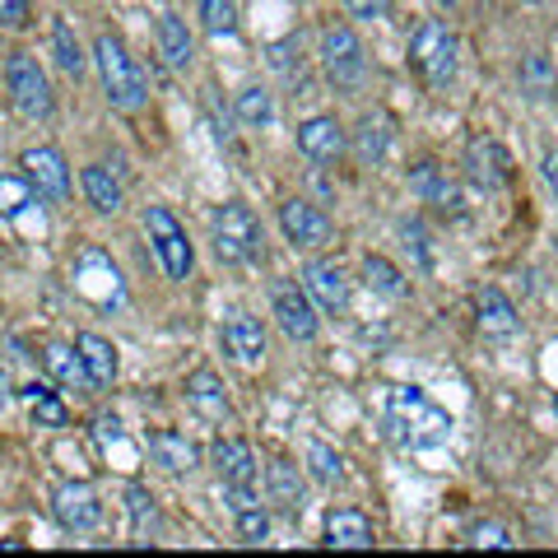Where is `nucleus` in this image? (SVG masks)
<instances>
[{"mask_svg":"<svg viewBox=\"0 0 558 558\" xmlns=\"http://www.w3.org/2000/svg\"><path fill=\"white\" fill-rule=\"evenodd\" d=\"M387 428L400 447L424 451V447H442L451 438V414L438 410L424 391L414 387H396L387 396Z\"/></svg>","mask_w":558,"mask_h":558,"instance_id":"1","label":"nucleus"},{"mask_svg":"<svg viewBox=\"0 0 558 558\" xmlns=\"http://www.w3.org/2000/svg\"><path fill=\"white\" fill-rule=\"evenodd\" d=\"M94 65H98V75H102V89H108L112 108L140 112L149 102V80H145V70H140V61L131 57L121 38L102 33V38L94 43Z\"/></svg>","mask_w":558,"mask_h":558,"instance_id":"2","label":"nucleus"},{"mask_svg":"<svg viewBox=\"0 0 558 558\" xmlns=\"http://www.w3.org/2000/svg\"><path fill=\"white\" fill-rule=\"evenodd\" d=\"M410 61L414 70L424 75L428 89H447L457 80V65H461V43L442 20H424L410 38Z\"/></svg>","mask_w":558,"mask_h":558,"instance_id":"3","label":"nucleus"},{"mask_svg":"<svg viewBox=\"0 0 558 558\" xmlns=\"http://www.w3.org/2000/svg\"><path fill=\"white\" fill-rule=\"evenodd\" d=\"M209 238H215V252L219 260H229V266H247V260L260 256V223L247 205H219L215 215H209Z\"/></svg>","mask_w":558,"mask_h":558,"instance_id":"4","label":"nucleus"},{"mask_svg":"<svg viewBox=\"0 0 558 558\" xmlns=\"http://www.w3.org/2000/svg\"><path fill=\"white\" fill-rule=\"evenodd\" d=\"M322 65H326V80L336 84V89H349V94L368 80V57H363V43L349 24L322 28Z\"/></svg>","mask_w":558,"mask_h":558,"instance_id":"5","label":"nucleus"},{"mask_svg":"<svg viewBox=\"0 0 558 558\" xmlns=\"http://www.w3.org/2000/svg\"><path fill=\"white\" fill-rule=\"evenodd\" d=\"M5 89L14 98V108H20L28 121H47L51 108H57V98H51V84H47V70L28 57V51H14L5 61Z\"/></svg>","mask_w":558,"mask_h":558,"instance_id":"6","label":"nucleus"},{"mask_svg":"<svg viewBox=\"0 0 558 558\" xmlns=\"http://www.w3.org/2000/svg\"><path fill=\"white\" fill-rule=\"evenodd\" d=\"M75 293H80L84 303L102 307V312H112V307L126 303V284H121V270H117L98 247H84V252L75 256Z\"/></svg>","mask_w":558,"mask_h":558,"instance_id":"7","label":"nucleus"},{"mask_svg":"<svg viewBox=\"0 0 558 558\" xmlns=\"http://www.w3.org/2000/svg\"><path fill=\"white\" fill-rule=\"evenodd\" d=\"M145 229H149V242H154V252H159V266L168 279H186L191 275V238L186 229L178 223V215L163 205H149V215H145Z\"/></svg>","mask_w":558,"mask_h":558,"instance_id":"8","label":"nucleus"},{"mask_svg":"<svg viewBox=\"0 0 558 558\" xmlns=\"http://www.w3.org/2000/svg\"><path fill=\"white\" fill-rule=\"evenodd\" d=\"M51 517L61 521V531H75V535H89L102 526V498L94 484L84 480H65L51 488Z\"/></svg>","mask_w":558,"mask_h":558,"instance_id":"9","label":"nucleus"},{"mask_svg":"<svg viewBox=\"0 0 558 558\" xmlns=\"http://www.w3.org/2000/svg\"><path fill=\"white\" fill-rule=\"evenodd\" d=\"M24 178L33 182V191H38V201L47 205H65L70 201V168L61 159V149H51V145H38V149H24Z\"/></svg>","mask_w":558,"mask_h":558,"instance_id":"10","label":"nucleus"},{"mask_svg":"<svg viewBox=\"0 0 558 558\" xmlns=\"http://www.w3.org/2000/svg\"><path fill=\"white\" fill-rule=\"evenodd\" d=\"M279 229H284V238L293 242V247H303V252H322L326 242L336 238L330 219L312 201H284L279 205Z\"/></svg>","mask_w":558,"mask_h":558,"instance_id":"11","label":"nucleus"},{"mask_svg":"<svg viewBox=\"0 0 558 558\" xmlns=\"http://www.w3.org/2000/svg\"><path fill=\"white\" fill-rule=\"evenodd\" d=\"M275 317H279V326H284V336L289 340H317V303L307 299V289H299V284H279L275 289Z\"/></svg>","mask_w":558,"mask_h":558,"instance_id":"12","label":"nucleus"},{"mask_svg":"<svg viewBox=\"0 0 558 558\" xmlns=\"http://www.w3.org/2000/svg\"><path fill=\"white\" fill-rule=\"evenodd\" d=\"M303 289L322 312H330V317L349 307V275L336 266V260H307L303 266Z\"/></svg>","mask_w":558,"mask_h":558,"instance_id":"13","label":"nucleus"},{"mask_svg":"<svg viewBox=\"0 0 558 558\" xmlns=\"http://www.w3.org/2000/svg\"><path fill=\"white\" fill-rule=\"evenodd\" d=\"M223 349H229L233 363H242V368H256V363L266 359V326L247 317V312H233V317L223 322Z\"/></svg>","mask_w":558,"mask_h":558,"instance_id":"14","label":"nucleus"},{"mask_svg":"<svg viewBox=\"0 0 558 558\" xmlns=\"http://www.w3.org/2000/svg\"><path fill=\"white\" fill-rule=\"evenodd\" d=\"M465 168H470V178L484 182V186H508L512 182V159L502 154L498 140H470V149H465Z\"/></svg>","mask_w":558,"mask_h":558,"instance_id":"15","label":"nucleus"},{"mask_svg":"<svg viewBox=\"0 0 558 558\" xmlns=\"http://www.w3.org/2000/svg\"><path fill=\"white\" fill-rule=\"evenodd\" d=\"M215 470H219L223 484H238V488H256V475H260L256 451L242 438H219L215 442Z\"/></svg>","mask_w":558,"mask_h":558,"instance_id":"16","label":"nucleus"},{"mask_svg":"<svg viewBox=\"0 0 558 558\" xmlns=\"http://www.w3.org/2000/svg\"><path fill=\"white\" fill-rule=\"evenodd\" d=\"M299 149L312 163H336L344 154V131L336 117H307L299 126Z\"/></svg>","mask_w":558,"mask_h":558,"instance_id":"17","label":"nucleus"},{"mask_svg":"<svg viewBox=\"0 0 558 558\" xmlns=\"http://www.w3.org/2000/svg\"><path fill=\"white\" fill-rule=\"evenodd\" d=\"M149 457H154V465H163L168 475H191L196 461H201V451H196V442H191L186 433L159 428V433H149Z\"/></svg>","mask_w":558,"mask_h":558,"instance_id":"18","label":"nucleus"},{"mask_svg":"<svg viewBox=\"0 0 558 558\" xmlns=\"http://www.w3.org/2000/svg\"><path fill=\"white\" fill-rule=\"evenodd\" d=\"M410 186H414L418 201H428L438 209H451V215H465V196L457 191V182H447V172L438 163H418L410 172Z\"/></svg>","mask_w":558,"mask_h":558,"instance_id":"19","label":"nucleus"},{"mask_svg":"<svg viewBox=\"0 0 558 558\" xmlns=\"http://www.w3.org/2000/svg\"><path fill=\"white\" fill-rule=\"evenodd\" d=\"M326 545L330 549H373L377 535H373V521L354 512V508H340L326 517Z\"/></svg>","mask_w":558,"mask_h":558,"instance_id":"20","label":"nucleus"},{"mask_svg":"<svg viewBox=\"0 0 558 558\" xmlns=\"http://www.w3.org/2000/svg\"><path fill=\"white\" fill-rule=\"evenodd\" d=\"M475 307H480V330L484 336H494V340H508L512 330H517V307H512V299L502 289H480L475 293Z\"/></svg>","mask_w":558,"mask_h":558,"instance_id":"21","label":"nucleus"},{"mask_svg":"<svg viewBox=\"0 0 558 558\" xmlns=\"http://www.w3.org/2000/svg\"><path fill=\"white\" fill-rule=\"evenodd\" d=\"M154 38H159V57L172 70H191V61H196V43H191V33H186V24L178 20V14H159Z\"/></svg>","mask_w":558,"mask_h":558,"instance_id":"22","label":"nucleus"},{"mask_svg":"<svg viewBox=\"0 0 558 558\" xmlns=\"http://www.w3.org/2000/svg\"><path fill=\"white\" fill-rule=\"evenodd\" d=\"M75 349H80V359H84V368H89V381H94V391L102 387H112L117 381V349L94 336V330H84V336H75Z\"/></svg>","mask_w":558,"mask_h":558,"instance_id":"23","label":"nucleus"},{"mask_svg":"<svg viewBox=\"0 0 558 558\" xmlns=\"http://www.w3.org/2000/svg\"><path fill=\"white\" fill-rule=\"evenodd\" d=\"M47 373L61 381L65 391H94V381H89V368H84V359H80V349L75 344H47Z\"/></svg>","mask_w":558,"mask_h":558,"instance_id":"24","label":"nucleus"},{"mask_svg":"<svg viewBox=\"0 0 558 558\" xmlns=\"http://www.w3.org/2000/svg\"><path fill=\"white\" fill-rule=\"evenodd\" d=\"M266 488H270V502L284 517H299L303 512V475H299V465H289V461H275L266 470Z\"/></svg>","mask_w":558,"mask_h":558,"instance_id":"25","label":"nucleus"},{"mask_svg":"<svg viewBox=\"0 0 558 558\" xmlns=\"http://www.w3.org/2000/svg\"><path fill=\"white\" fill-rule=\"evenodd\" d=\"M186 400L196 405L205 418H229L233 410H229V396H223V381L209 373V368H201V373H191L186 377Z\"/></svg>","mask_w":558,"mask_h":558,"instance_id":"26","label":"nucleus"},{"mask_svg":"<svg viewBox=\"0 0 558 558\" xmlns=\"http://www.w3.org/2000/svg\"><path fill=\"white\" fill-rule=\"evenodd\" d=\"M84 196H89V205L98 209V215H117V209L126 205V191H121V182L102 163L84 168Z\"/></svg>","mask_w":558,"mask_h":558,"instance_id":"27","label":"nucleus"},{"mask_svg":"<svg viewBox=\"0 0 558 558\" xmlns=\"http://www.w3.org/2000/svg\"><path fill=\"white\" fill-rule=\"evenodd\" d=\"M363 279H368L373 293H381V299H391V303H400L410 293L405 275H400L387 256H363Z\"/></svg>","mask_w":558,"mask_h":558,"instance_id":"28","label":"nucleus"},{"mask_svg":"<svg viewBox=\"0 0 558 558\" xmlns=\"http://www.w3.org/2000/svg\"><path fill=\"white\" fill-rule=\"evenodd\" d=\"M20 396H24V405H28V414H33V424L38 428H65L70 424V410L43 387V381H33V387H24Z\"/></svg>","mask_w":558,"mask_h":558,"instance_id":"29","label":"nucleus"},{"mask_svg":"<svg viewBox=\"0 0 558 558\" xmlns=\"http://www.w3.org/2000/svg\"><path fill=\"white\" fill-rule=\"evenodd\" d=\"M38 205V191L20 172H0V219H24Z\"/></svg>","mask_w":558,"mask_h":558,"instance_id":"30","label":"nucleus"},{"mask_svg":"<svg viewBox=\"0 0 558 558\" xmlns=\"http://www.w3.org/2000/svg\"><path fill=\"white\" fill-rule=\"evenodd\" d=\"M51 51H57V65L65 70V75H84V65H89V57H84V47L75 38V28H70V20H57L51 24Z\"/></svg>","mask_w":558,"mask_h":558,"instance_id":"31","label":"nucleus"},{"mask_svg":"<svg viewBox=\"0 0 558 558\" xmlns=\"http://www.w3.org/2000/svg\"><path fill=\"white\" fill-rule=\"evenodd\" d=\"M126 512H131V526H135L140 539L159 531V502H154L149 488H140V484L126 488Z\"/></svg>","mask_w":558,"mask_h":558,"instance_id":"32","label":"nucleus"},{"mask_svg":"<svg viewBox=\"0 0 558 558\" xmlns=\"http://www.w3.org/2000/svg\"><path fill=\"white\" fill-rule=\"evenodd\" d=\"M238 121L242 126H252V131H260V126H270L275 121V102H270V94L266 89H242L238 94Z\"/></svg>","mask_w":558,"mask_h":558,"instance_id":"33","label":"nucleus"},{"mask_svg":"<svg viewBox=\"0 0 558 558\" xmlns=\"http://www.w3.org/2000/svg\"><path fill=\"white\" fill-rule=\"evenodd\" d=\"M307 470L317 484H340L344 480V457L330 451L326 442H307Z\"/></svg>","mask_w":558,"mask_h":558,"instance_id":"34","label":"nucleus"},{"mask_svg":"<svg viewBox=\"0 0 558 558\" xmlns=\"http://www.w3.org/2000/svg\"><path fill=\"white\" fill-rule=\"evenodd\" d=\"M201 24L215 38H233L238 33V5L233 0H201Z\"/></svg>","mask_w":558,"mask_h":558,"instance_id":"35","label":"nucleus"},{"mask_svg":"<svg viewBox=\"0 0 558 558\" xmlns=\"http://www.w3.org/2000/svg\"><path fill=\"white\" fill-rule=\"evenodd\" d=\"M359 163H368V168H377L381 159H387V126L381 121H363L359 126Z\"/></svg>","mask_w":558,"mask_h":558,"instance_id":"36","label":"nucleus"},{"mask_svg":"<svg viewBox=\"0 0 558 558\" xmlns=\"http://www.w3.org/2000/svg\"><path fill=\"white\" fill-rule=\"evenodd\" d=\"M233 517H238V535L247 539V545H260V539L270 535V517L260 502H242V508H233Z\"/></svg>","mask_w":558,"mask_h":558,"instance_id":"37","label":"nucleus"},{"mask_svg":"<svg viewBox=\"0 0 558 558\" xmlns=\"http://www.w3.org/2000/svg\"><path fill=\"white\" fill-rule=\"evenodd\" d=\"M475 545L480 549H517V539L508 526H494V521H488V526H475Z\"/></svg>","mask_w":558,"mask_h":558,"instance_id":"38","label":"nucleus"},{"mask_svg":"<svg viewBox=\"0 0 558 558\" xmlns=\"http://www.w3.org/2000/svg\"><path fill=\"white\" fill-rule=\"evenodd\" d=\"M349 5V14H354V20H387V10H391V0H344Z\"/></svg>","mask_w":558,"mask_h":558,"instance_id":"39","label":"nucleus"},{"mask_svg":"<svg viewBox=\"0 0 558 558\" xmlns=\"http://www.w3.org/2000/svg\"><path fill=\"white\" fill-rule=\"evenodd\" d=\"M0 24H5V28H24L28 24V0H0Z\"/></svg>","mask_w":558,"mask_h":558,"instance_id":"40","label":"nucleus"},{"mask_svg":"<svg viewBox=\"0 0 558 558\" xmlns=\"http://www.w3.org/2000/svg\"><path fill=\"white\" fill-rule=\"evenodd\" d=\"M94 433H98V442H121V418L117 414H98Z\"/></svg>","mask_w":558,"mask_h":558,"instance_id":"41","label":"nucleus"},{"mask_svg":"<svg viewBox=\"0 0 558 558\" xmlns=\"http://www.w3.org/2000/svg\"><path fill=\"white\" fill-rule=\"evenodd\" d=\"M545 182H549L554 201H558V154H545Z\"/></svg>","mask_w":558,"mask_h":558,"instance_id":"42","label":"nucleus"},{"mask_svg":"<svg viewBox=\"0 0 558 558\" xmlns=\"http://www.w3.org/2000/svg\"><path fill=\"white\" fill-rule=\"evenodd\" d=\"M10 400H14V387H10V377H5V368H0V414L10 410Z\"/></svg>","mask_w":558,"mask_h":558,"instance_id":"43","label":"nucleus"},{"mask_svg":"<svg viewBox=\"0 0 558 558\" xmlns=\"http://www.w3.org/2000/svg\"><path fill=\"white\" fill-rule=\"evenodd\" d=\"M438 5H457V0H438Z\"/></svg>","mask_w":558,"mask_h":558,"instance_id":"44","label":"nucleus"},{"mask_svg":"<svg viewBox=\"0 0 558 558\" xmlns=\"http://www.w3.org/2000/svg\"><path fill=\"white\" fill-rule=\"evenodd\" d=\"M554 410H558V396H554Z\"/></svg>","mask_w":558,"mask_h":558,"instance_id":"45","label":"nucleus"}]
</instances>
